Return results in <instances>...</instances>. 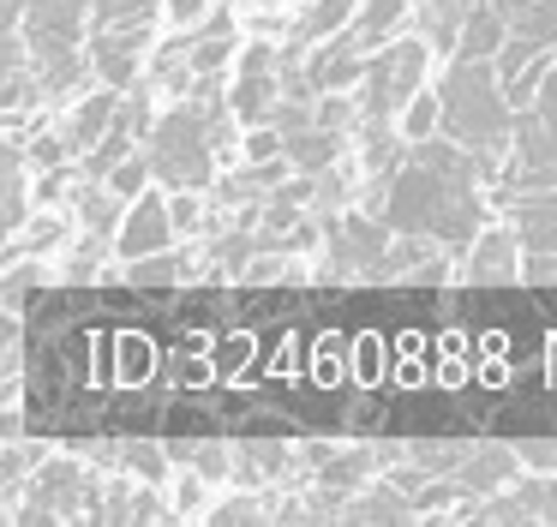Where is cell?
Listing matches in <instances>:
<instances>
[{
	"label": "cell",
	"instance_id": "cell-1",
	"mask_svg": "<svg viewBox=\"0 0 557 527\" xmlns=\"http://www.w3.org/2000/svg\"><path fill=\"white\" fill-rule=\"evenodd\" d=\"M480 162L461 144H449L444 132L408 144V156L396 162V174L384 180V204L377 222L389 234H425L444 252H461L485 228V198H480Z\"/></svg>",
	"mask_w": 557,
	"mask_h": 527
},
{
	"label": "cell",
	"instance_id": "cell-2",
	"mask_svg": "<svg viewBox=\"0 0 557 527\" xmlns=\"http://www.w3.org/2000/svg\"><path fill=\"white\" fill-rule=\"evenodd\" d=\"M437 132H444L449 144H461V150L480 162L485 180L497 174L509 138H516V108L497 90L492 60H468V54L449 60L444 84H437Z\"/></svg>",
	"mask_w": 557,
	"mask_h": 527
},
{
	"label": "cell",
	"instance_id": "cell-3",
	"mask_svg": "<svg viewBox=\"0 0 557 527\" xmlns=\"http://www.w3.org/2000/svg\"><path fill=\"white\" fill-rule=\"evenodd\" d=\"M228 102L210 108L198 96H181L162 120H150L145 132V162H150V180H162V192H205L210 174H216V156L228 144Z\"/></svg>",
	"mask_w": 557,
	"mask_h": 527
},
{
	"label": "cell",
	"instance_id": "cell-4",
	"mask_svg": "<svg viewBox=\"0 0 557 527\" xmlns=\"http://www.w3.org/2000/svg\"><path fill=\"white\" fill-rule=\"evenodd\" d=\"M18 30H25V54L42 96H73L90 78V0H18Z\"/></svg>",
	"mask_w": 557,
	"mask_h": 527
},
{
	"label": "cell",
	"instance_id": "cell-5",
	"mask_svg": "<svg viewBox=\"0 0 557 527\" xmlns=\"http://www.w3.org/2000/svg\"><path fill=\"white\" fill-rule=\"evenodd\" d=\"M425 36H389L372 54L360 60V78H354V120L360 126H389L401 114L413 90H425Z\"/></svg>",
	"mask_w": 557,
	"mask_h": 527
},
{
	"label": "cell",
	"instance_id": "cell-6",
	"mask_svg": "<svg viewBox=\"0 0 557 527\" xmlns=\"http://www.w3.org/2000/svg\"><path fill=\"white\" fill-rule=\"evenodd\" d=\"M150 42H157V24H97V30L85 36L90 78L114 84V90L138 84V72H145V60H150Z\"/></svg>",
	"mask_w": 557,
	"mask_h": 527
},
{
	"label": "cell",
	"instance_id": "cell-7",
	"mask_svg": "<svg viewBox=\"0 0 557 527\" xmlns=\"http://www.w3.org/2000/svg\"><path fill=\"white\" fill-rule=\"evenodd\" d=\"M509 144H516V162L509 168H557V54H552V66H545V78L533 84Z\"/></svg>",
	"mask_w": 557,
	"mask_h": 527
},
{
	"label": "cell",
	"instance_id": "cell-8",
	"mask_svg": "<svg viewBox=\"0 0 557 527\" xmlns=\"http://www.w3.org/2000/svg\"><path fill=\"white\" fill-rule=\"evenodd\" d=\"M114 258L133 264V258H150V252L174 246V222H169V192L162 186H145L138 198H126L121 222H114Z\"/></svg>",
	"mask_w": 557,
	"mask_h": 527
},
{
	"label": "cell",
	"instance_id": "cell-9",
	"mask_svg": "<svg viewBox=\"0 0 557 527\" xmlns=\"http://www.w3.org/2000/svg\"><path fill=\"white\" fill-rule=\"evenodd\" d=\"M282 48L276 42H252L240 54V72H234V90H228V114L240 120V126H258V120H270V108H276L282 96Z\"/></svg>",
	"mask_w": 557,
	"mask_h": 527
},
{
	"label": "cell",
	"instance_id": "cell-10",
	"mask_svg": "<svg viewBox=\"0 0 557 527\" xmlns=\"http://www.w3.org/2000/svg\"><path fill=\"white\" fill-rule=\"evenodd\" d=\"M37 474V486H30V503H25V515L18 522H54V515H73V510H85L90 503V479H85V467H73V462H49V467H30Z\"/></svg>",
	"mask_w": 557,
	"mask_h": 527
},
{
	"label": "cell",
	"instance_id": "cell-11",
	"mask_svg": "<svg viewBox=\"0 0 557 527\" xmlns=\"http://www.w3.org/2000/svg\"><path fill=\"white\" fill-rule=\"evenodd\" d=\"M516 275H521L516 228H480L468 240V282H516Z\"/></svg>",
	"mask_w": 557,
	"mask_h": 527
},
{
	"label": "cell",
	"instance_id": "cell-12",
	"mask_svg": "<svg viewBox=\"0 0 557 527\" xmlns=\"http://www.w3.org/2000/svg\"><path fill=\"white\" fill-rule=\"evenodd\" d=\"M342 144H348V132H330V126H318V120L282 132V156H288V168H300V174H330Z\"/></svg>",
	"mask_w": 557,
	"mask_h": 527
},
{
	"label": "cell",
	"instance_id": "cell-13",
	"mask_svg": "<svg viewBox=\"0 0 557 527\" xmlns=\"http://www.w3.org/2000/svg\"><path fill=\"white\" fill-rule=\"evenodd\" d=\"M384 246H389V228L372 222V216H348V222H336V270H377Z\"/></svg>",
	"mask_w": 557,
	"mask_h": 527
},
{
	"label": "cell",
	"instance_id": "cell-14",
	"mask_svg": "<svg viewBox=\"0 0 557 527\" xmlns=\"http://www.w3.org/2000/svg\"><path fill=\"white\" fill-rule=\"evenodd\" d=\"M354 7H360V0H306V12L288 24V48H282V60H294V54H306L312 42L336 36L342 24L354 19Z\"/></svg>",
	"mask_w": 557,
	"mask_h": 527
},
{
	"label": "cell",
	"instance_id": "cell-15",
	"mask_svg": "<svg viewBox=\"0 0 557 527\" xmlns=\"http://www.w3.org/2000/svg\"><path fill=\"white\" fill-rule=\"evenodd\" d=\"M480 522H557V479L521 486V491H509V498H485Z\"/></svg>",
	"mask_w": 557,
	"mask_h": 527
},
{
	"label": "cell",
	"instance_id": "cell-16",
	"mask_svg": "<svg viewBox=\"0 0 557 527\" xmlns=\"http://www.w3.org/2000/svg\"><path fill=\"white\" fill-rule=\"evenodd\" d=\"M114 108H121V90L114 84H102L97 96H85V102L73 108V120H66V132H61V144H66V156H85L90 144L109 132V120H114Z\"/></svg>",
	"mask_w": 557,
	"mask_h": 527
},
{
	"label": "cell",
	"instance_id": "cell-17",
	"mask_svg": "<svg viewBox=\"0 0 557 527\" xmlns=\"http://www.w3.org/2000/svg\"><path fill=\"white\" fill-rule=\"evenodd\" d=\"M413 12V0H360L354 7V19H348V36H354V48L360 54H372L377 42H389V36L401 30V19Z\"/></svg>",
	"mask_w": 557,
	"mask_h": 527
},
{
	"label": "cell",
	"instance_id": "cell-18",
	"mask_svg": "<svg viewBox=\"0 0 557 527\" xmlns=\"http://www.w3.org/2000/svg\"><path fill=\"white\" fill-rule=\"evenodd\" d=\"M25 210H30L25 156H18V144H0V240H13L25 228Z\"/></svg>",
	"mask_w": 557,
	"mask_h": 527
},
{
	"label": "cell",
	"instance_id": "cell-19",
	"mask_svg": "<svg viewBox=\"0 0 557 527\" xmlns=\"http://www.w3.org/2000/svg\"><path fill=\"white\" fill-rule=\"evenodd\" d=\"M504 30H509V19L497 12V0H473V12L461 19V36H456V48H449V54L492 60L497 42H504Z\"/></svg>",
	"mask_w": 557,
	"mask_h": 527
},
{
	"label": "cell",
	"instance_id": "cell-20",
	"mask_svg": "<svg viewBox=\"0 0 557 527\" xmlns=\"http://www.w3.org/2000/svg\"><path fill=\"white\" fill-rule=\"evenodd\" d=\"M413 12H420V36H425V48H456V36H461V19L473 12V0H413Z\"/></svg>",
	"mask_w": 557,
	"mask_h": 527
},
{
	"label": "cell",
	"instance_id": "cell-21",
	"mask_svg": "<svg viewBox=\"0 0 557 527\" xmlns=\"http://www.w3.org/2000/svg\"><path fill=\"white\" fill-rule=\"evenodd\" d=\"M181 270H186V258H181L174 246H162V252H150V258H133V264H126V282L162 287V282H181Z\"/></svg>",
	"mask_w": 557,
	"mask_h": 527
},
{
	"label": "cell",
	"instance_id": "cell-22",
	"mask_svg": "<svg viewBox=\"0 0 557 527\" xmlns=\"http://www.w3.org/2000/svg\"><path fill=\"white\" fill-rule=\"evenodd\" d=\"M162 0H90V30L97 24H157Z\"/></svg>",
	"mask_w": 557,
	"mask_h": 527
},
{
	"label": "cell",
	"instance_id": "cell-23",
	"mask_svg": "<svg viewBox=\"0 0 557 527\" xmlns=\"http://www.w3.org/2000/svg\"><path fill=\"white\" fill-rule=\"evenodd\" d=\"M102 186H109L121 204H126V198H138V192L150 186V162H145V150H126L121 162H114L109 174H102Z\"/></svg>",
	"mask_w": 557,
	"mask_h": 527
},
{
	"label": "cell",
	"instance_id": "cell-24",
	"mask_svg": "<svg viewBox=\"0 0 557 527\" xmlns=\"http://www.w3.org/2000/svg\"><path fill=\"white\" fill-rule=\"evenodd\" d=\"M348 515H354V522H408L413 503L401 498V491H366V498L348 503Z\"/></svg>",
	"mask_w": 557,
	"mask_h": 527
},
{
	"label": "cell",
	"instance_id": "cell-25",
	"mask_svg": "<svg viewBox=\"0 0 557 527\" xmlns=\"http://www.w3.org/2000/svg\"><path fill=\"white\" fill-rule=\"evenodd\" d=\"M78 216H85V228H97V234H114V222H121V198L97 180V186L78 192Z\"/></svg>",
	"mask_w": 557,
	"mask_h": 527
},
{
	"label": "cell",
	"instance_id": "cell-26",
	"mask_svg": "<svg viewBox=\"0 0 557 527\" xmlns=\"http://www.w3.org/2000/svg\"><path fill=\"white\" fill-rule=\"evenodd\" d=\"M401 138L408 144H420V138H432L437 132V96H425V90H413L408 102H401Z\"/></svg>",
	"mask_w": 557,
	"mask_h": 527
},
{
	"label": "cell",
	"instance_id": "cell-27",
	"mask_svg": "<svg viewBox=\"0 0 557 527\" xmlns=\"http://www.w3.org/2000/svg\"><path fill=\"white\" fill-rule=\"evenodd\" d=\"M114 462H133V474H138V479H150V486H157V479L169 474V455L150 450V443H121V450H114Z\"/></svg>",
	"mask_w": 557,
	"mask_h": 527
},
{
	"label": "cell",
	"instance_id": "cell-28",
	"mask_svg": "<svg viewBox=\"0 0 557 527\" xmlns=\"http://www.w3.org/2000/svg\"><path fill=\"white\" fill-rule=\"evenodd\" d=\"M169 222H174V234H193L198 222H205V204H198V192H169Z\"/></svg>",
	"mask_w": 557,
	"mask_h": 527
},
{
	"label": "cell",
	"instance_id": "cell-29",
	"mask_svg": "<svg viewBox=\"0 0 557 527\" xmlns=\"http://www.w3.org/2000/svg\"><path fill=\"white\" fill-rule=\"evenodd\" d=\"M186 455L198 462L193 474H205V479H222V474H228V462H234V450H228V443H193Z\"/></svg>",
	"mask_w": 557,
	"mask_h": 527
},
{
	"label": "cell",
	"instance_id": "cell-30",
	"mask_svg": "<svg viewBox=\"0 0 557 527\" xmlns=\"http://www.w3.org/2000/svg\"><path fill=\"white\" fill-rule=\"evenodd\" d=\"M37 462H42V450H37V443H18V450H0V479H25Z\"/></svg>",
	"mask_w": 557,
	"mask_h": 527
},
{
	"label": "cell",
	"instance_id": "cell-31",
	"mask_svg": "<svg viewBox=\"0 0 557 527\" xmlns=\"http://www.w3.org/2000/svg\"><path fill=\"white\" fill-rule=\"evenodd\" d=\"M258 515H264V503H258V498H228L210 522H216V527H240V522H258Z\"/></svg>",
	"mask_w": 557,
	"mask_h": 527
},
{
	"label": "cell",
	"instance_id": "cell-32",
	"mask_svg": "<svg viewBox=\"0 0 557 527\" xmlns=\"http://www.w3.org/2000/svg\"><path fill=\"white\" fill-rule=\"evenodd\" d=\"M37 282H42V270H37V264H25V270H13L7 282H0V306H13V299H25Z\"/></svg>",
	"mask_w": 557,
	"mask_h": 527
},
{
	"label": "cell",
	"instance_id": "cell-33",
	"mask_svg": "<svg viewBox=\"0 0 557 527\" xmlns=\"http://www.w3.org/2000/svg\"><path fill=\"white\" fill-rule=\"evenodd\" d=\"M516 462L540 467V474H557V443H516Z\"/></svg>",
	"mask_w": 557,
	"mask_h": 527
},
{
	"label": "cell",
	"instance_id": "cell-34",
	"mask_svg": "<svg viewBox=\"0 0 557 527\" xmlns=\"http://www.w3.org/2000/svg\"><path fill=\"white\" fill-rule=\"evenodd\" d=\"M30 162H42V168H61V162H66V144H61V132H49V138H37V144H30Z\"/></svg>",
	"mask_w": 557,
	"mask_h": 527
},
{
	"label": "cell",
	"instance_id": "cell-35",
	"mask_svg": "<svg viewBox=\"0 0 557 527\" xmlns=\"http://www.w3.org/2000/svg\"><path fill=\"white\" fill-rule=\"evenodd\" d=\"M49 240H61V222H54V216H37V222H30V234H25V246L42 252Z\"/></svg>",
	"mask_w": 557,
	"mask_h": 527
},
{
	"label": "cell",
	"instance_id": "cell-36",
	"mask_svg": "<svg viewBox=\"0 0 557 527\" xmlns=\"http://www.w3.org/2000/svg\"><path fill=\"white\" fill-rule=\"evenodd\" d=\"M162 12H169L174 24H193L198 12H210V0H162Z\"/></svg>",
	"mask_w": 557,
	"mask_h": 527
},
{
	"label": "cell",
	"instance_id": "cell-37",
	"mask_svg": "<svg viewBox=\"0 0 557 527\" xmlns=\"http://www.w3.org/2000/svg\"><path fill=\"white\" fill-rule=\"evenodd\" d=\"M521 7H528V0H497V12H504V19H516Z\"/></svg>",
	"mask_w": 557,
	"mask_h": 527
}]
</instances>
